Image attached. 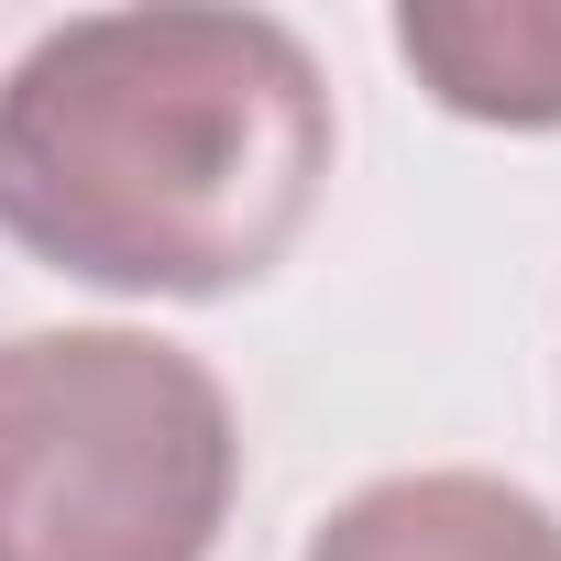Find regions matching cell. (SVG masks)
<instances>
[{
    "label": "cell",
    "mask_w": 561,
    "mask_h": 561,
    "mask_svg": "<svg viewBox=\"0 0 561 561\" xmlns=\"http://www.w3.org/2000/svg\"><path fill=\"white\" fill-rule=\"evenodd\" d=\"M331 144L275 12H78L0 78V231L111 298H231L309 231Z\"/></svg>",
    "instance_id": "1"
},
{
    "label": "cell",
    "mask_w": 561,
    "mask_h": 561,
    "mask_svg": "<svg viewBox=\"0 0 561 561\" xmlns=\"http://www.w3.org/2000/svg\"><path fill=\"white\" fill-rule=\"evenodd\" d=\"M242 484L231 397L154 331L0 342V561H209Z\"/></svg>",
    "instance_id": "2"
},
{
    "label": "cell",
    "mask_w": 561,
    "mask_h": 561,
    "mask_svg": "<svg viewBox=\"0 0 561 561\" xmlns=\"http://www.w3.org/2000/svg\"><path fill=\"white\" fill-rule=\"evenodd\" d=\"M298 561H561V517L506 473H386L342 495Z\"/></svg>",
    "instance_id": "3"
},
{
    "label": "cell",
    "mask_w": 561,
    "mask_h": 561,
    "mask_svg": "<svg viewBox=\"0 0 561 561\" xmlns=\"http://www.w3.org/2000/svg\"><path fill=\"white\" fill-rule=\"evenodd\" d=\"M397 56L462 122L561 133V0H408Z\"/></svg>",
    "instance_id": "4"
}]
</instances>
